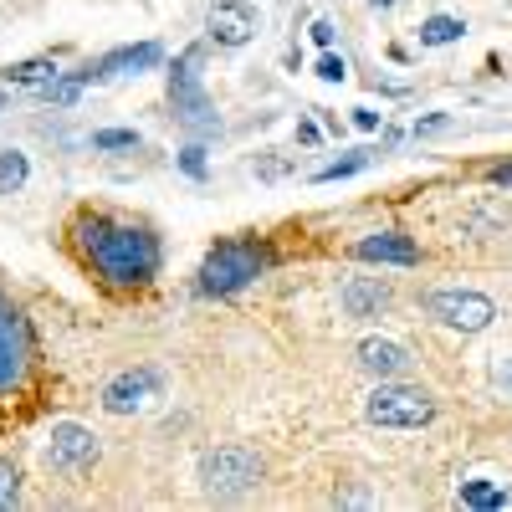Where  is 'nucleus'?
<instances>
[{
	"mask_svg": "<svg viewBox=\"0 0 512 512\" xmlns=\"http://www.w3.org/2000/svg\"><path fill=\"white\" fill-rule=\"evenodd\" d=\"M77 251L108 287H149L159 277V236L139 221H118V216H82L77 221Z\"/></svg>",
	"mask_w": 512,
	"mask_h": 512,
	"instance_id": "nucleus-1",
	"label": "nucleus"
},
{
	"mask_svg": "<svg viewBox=\"0 0 512 512\" xmlns=\"http://www.w3.org/2000/svg\"><path fill=\"white\" fill-rule=\"evenodd\" d=\"M36 379V338L31 323L21 318V308L0 292V415H11L16 405H26L21 395Z\"/></svg>",
	"mask_w": 512,
	"mask_h": 512,
	"instance_id": "nucleus-2",
	"label": "nucleus"
},
{
	"mask_svg": "<svg viewBox=\"0 0 512 512\" xmlns=\"http://www.w3.org/2000/svg\"><path fill=\"white\" fill-rule=\"evenodd\" d=\"M267 267H272V251H267V246H256V241H246V236L216 241V246H210V256L200 262V292L231 297V292H241L246 282L262 277Z\"/></svg>",
	"mask_w": 512,
	"mask_h": 512,
	"instance_id": "nucleus-3",
	"label": "nucleus"
},
{
	"mask_svg": "<svg viewBox=\"0 0 512 512\" xmlns=\"http://www.w3.org/2000/svg\"><path fill=\"white\" fill-rule=\"evenodd\" d=\"M364 415L379 431H420L431 425L436 415V400L420 390V384H379V390L364 400Z\"/></svg>",
	"mask_w": 512,
	"mask_h": 512,
	"instance_id": "nucleus-4",
	"label": "nucleus"
},
{
	"mask_svg": "<svg viewBox=\"0 0 512 512\" xmlns=\"http://www.w3.org/2000/svg\"><path fill=\"white\" fill-rule=\"evenodd\" d=\"M256 482H262V456H256L251 446H241V441L216 446V451L200 456V487L210 497H241Z\"/></svg>",
	"mask_w": 512,
	"mask_h": 512,
	"instance_id": "nucleus-5",
	"label": "nucleus"
},
{
	"mask_svg": "<svg viewBox=\"0 0 512 512\" xmlns=\"http://www.w3.org/2000/svg\"><path fill=\"white\" fill-rule=\"evenodd\" d=\"M195 67H200V47L180 52V62L169 67V103H175V118L190 128V134H216L221 118H216V108H210Z\"/></svg>",
	"mask_w": 512,
	"mask_h": 512,
	"instance_id": "nucleus-6",
	"label": "nucleus"
},
{
	"mask_svg": "<svg viewBox=\"0 0 512 512\" xmlns=\"http://www.w3.org/2000/svg\"><path fill=\"white\" fill-rule=\"evenodd\" d=\"M425 313L446 328H456V333H482L497 318V303L487 292H472V287H436L425 297Z\"/></svg>",
	"mask_w": 512,
	"mask_h": 512,
	"instance_id": "nucleus-7",
	"label": "nucleus"
},
{
	"mask_svg": "<svg viewBox=\"0 0 512 512\" xmlns=\"http://www.w3.org/2000/svg\"><path fill=\"white\" fill-rule=\"evenodd\" d=\"M103 456L98 436L88 431V425H77V420H57L52 425V436H47V472L57 477H82V472H93Z\"/></svg>",
	"mask_w": 512,
	"mask_h": 512,
	"instance_id": "nucleus-8",
	"label": "nucleus"
},
{
	"mask_svg": "<svg viewBox=\"0 0 512 512\" xmlns=\"http://www.w3.org/2000/svg\"><path fill=\"white\" fill-rule=\"evenodd\" d=\"M159 369H123L118 379H108L103 384V410L108 415H139V410H149L154 400H159Z\"/></svg>",
	"mask_w": 512,
	"mask_h": 512,
	"instance_id": "nucleus-9",
	"label": "nucleus"
},
{
	"mask_svg": "<svg viewBox=\"0 0 512 512\" xmlns=\"http://www.w3.org/2000/svg\"><path fill=\"white\" fill-rule=\"evenodd\" d=\"M205 31H210V41H221V47H246L256 36V6H246V0H216L205 16Z\"/></svg>",
	"mask_w": 512,
	"mask_h": 512,
	"instance_id": "nucleus-10",
	"label": "nucleus"
},
{
	"mask_svg": "<svg viewBox=\"0 0 512 512\" xmlns=\"http://www.w3.org/2000/svg\"><path fill=\"white\" fill-rule=\"evenodd\" d=\"M164 62V47L159 41H139V47H113L108 57H98L88 72H82V82H108V77H123V72H149Z\"/></svg>",
	"mask_w": 512,
	"mask_h": 512,
	"instance_id": "nucleus-11",
	"label": "nucleus"
},
{
	"mask_svg": "<svg viewBox=\"0 0 512 512\" xmlns=\"http://www.w3.org/2000/svg\"><path fill=\"white\" fill-rule=\"evenodd\" d=\"M354 256L359 262H379V267H415L420 262V246L400 231H374L364 241H354Z\"/></svg>",
	"mask_w": 512,
	"mask_h": 512,
	"instance_id": "nucleus-12",
	"label": "nucleus"
},
{
	"mask_svg": "<svg viewBox=\"0 0 512 512\" xmlns=\"http://www.w3.org/2000/svg\"><path fill=\"white\" fill-rule=\"evenodd\" d=\"M359 364L369 374H379V379H400L410 369V349L395 344V338H364V344H359Z\"/></svg>",
	"mask_w": 512,
	"mask_h": 512,
	"instance_id": "nucleus-13",
	"label": "nucleus"
},
{
	"mask_svg": "<svg viewBox=\"0 0 512 512\" xmlns=\"http://www.w3.org/2000/svg\"><path fill=\"white\" fill-rule=\"evenodd\" d=\"M384 308H390V287L379 277H349L344 282V313L349 318H379Z\"/></svg>",
	"mask_w": 512,
	"mask_h": 512,
	"instance_id": "nucleus-14",
	"label": "nucleus"
},
{
	"mask_svg": "<svg viewBox=\"0 0 512 512\" xmlns=\"http://www.w3.org/2000/svg\"><path fill=\"white\" fill-rule=\"evenodd\" d=\"M507 502H512V492H507V482H497V477L461 482V507H472V512H497V507H507Z\"/></svg>",
	"mask_w": 512,
	"mask_h": 512,
	"instance_id": "nucleus-15",
	"label": "nucleus"
},
{
	"mask_svg": "<svg viewBox=\"0 0 512 512\" xmlns=\"http://www.w3.org/2000/svg\"><path fill=\"white\" fill-rule=\"evenodd\" d=\"M52 77H57V57H31L16 67H0V82H11V88H41Z\"/></svg>",
	"mask_w": 512,
	"mask_h": 512,
	"instance_id": "nucleus-16",
	"label": "nucleus"
},
{
	"mask_svg": "<svg viewBox=\"0 0 512 512\" xmlns=\"http://www.w3.org/2000/svg\"><path fill=\"white\" fill-rule=\"evenodd\" d=\"M31 180V159L21 149H0V195H21Z\"/></svg>",
	"mask_w": 512,
	"mask_h": 512,
	"instance_id": "nucleus-17",
	"label": "nucleus"
},
{
	"mask_svg": "<svg viewBox=\"0 0 512 512\" xmlns=\"http://www.w3.org/2000/svg\"><path fill=\"white\" fill-rule=\"evenodd\" d=\"M466 26L461 16H425L420 21V47H451V41H461Z\"/></svg>",
	"mask_w": 512,
	"mask_h": 512,
	"instance_id": "nucleus-18",
	"label": "nucleus"
},
{
	"mask_svg": "<svg viewBox=\"0 0 512 512\" xmlns=\"http://www.w3.org/2000/svg\"><path fill=\"white\" fill-rule=\"evenodd\" d=\"M369 159H374L369 149H354V154H344V159H333V164H323V169H318L313 180H318V185H333V180H349V175H359V169H369Z\"/></svg>",
	"mask_w": 512,
	"mask_h": 512,
	"instance_id": "nucleus-19",
	"label": "nucleus"
},
{
	"mask_svg": "<svg viewBox=\"0 0 512 512\" xmlns=\"http://www.w3.org/2000/svg\"><path fill=\"white\" fill-rule=\"evenodd\" d=\"M82 88H88V82H82V72H72V77H52V82H41V98L57 103V108H72V103L82 98Z\"/></svg>",
	"mask_w": 512,
	"mask_h": 512,
	"instance_id": "nucleus-20",
	"label": "nucleus"
},
{
	"mask_svg": "<svg viewBox=\"0 0 512 512\" xmlns=\"http://www.w3.org/2000/svg\"><path fill=\"white\" fill-rule=\"evenodd\" d=\"M16 502H21V466L6 456V461H0V512L16 507Z\"/></svg>",
	"mask_w": 512,
	"mask_h": 512,
	"instance_id": "nucleus-21",
	"label": "nucleus"
},
{
	"mask_svg": "<svg viewBox=\"0 0 512 512\" xmlns=\"http://www.w3.org/2000/svg\"><path fill=\"white\" fill-rule=\"evenodd\" d=\"M93 149H139V134L134 128H98Z\"/></svg>",
	"mask_w": 512,
	"mask_h": 512,
	"instance_id": "nucleus-22",
	"label": "nucleus"
},
{
	"mask_svg": "<svg viewBox=\"0 0 512 512\" xmlns=\"http://www.w3.org/2000/svg\"><path fill=\"white\" fill-rule=\"evenodd\" d=\"M180 169H185V175L200 185V180L210 175V164H205V144H185V149H180Z\"/></svg>",
	"mask_w": 512,
	"mask_h": 512,
	"instance_id": "nucleus-23",
	"label": "nucleus"
},
{
	"mask_svg": "<svg viewBox=\"0 0 512 512\" xmlns=\"http://www.w3.org/2000/svg\"><path fill=\"white\" fill-rule=\"evenodd\" d=\"M318 77H323V82H344V77H349V62L338 57V52H323V57H318Z\"/></svg>",
	"mask_w": 512,
	"mask_h": 512,
	"instance_id": "nucleus-24",
	"label": "nucleus"
},
{
	"mask_svg": "<svg viewBox=\"0 0 512 512\" xmlns=\"http://www.w3.org/2000/svg\"><path fill=\"white\" fill-rule=\"evenodd\" d=\"M446 123H451L446 113H431V118H420V123H415V139H425V134H441Z\"/></svg>",
	"mask_w": 512,
	"mask_h": 512,
	"instance_id": "nucleus-25",
	"label": "nucleus"
},
{
	"mask_svg": "<svg viewBox=\"0 0 512 512\" xmlns=\"http://www.w3.org/2000/svg\"><path fill=\"white\" fill-rule=\"evenodd\" d=\"M354 128H364V134H374V128H379V113H374V108H354Z\"/></svg>",
	"mask_w": 512,
	"mask_h": 512,
	"instance_id": "nucleus-26",
	"label": "nucleus"
},
{
	"mask_svg": "<svg viewBox=\"0 0 512 512\" xmlns=\"http://www.w3.org/2000/svg\"><path fill=\"white\" fill-rule=\"evenodd\" d=\"M333 21H313V41H318V47H333Z\"/></svg>",
	"mask_w": 512,
	"mask_h": 512,
	"instance_id": "nucleus-27",
	"label": "nucleus"
},
{
	"mask_svg": "<svg viewBox=\"0 0 512 512\" xmlns=\"http://www.w3.org/2000/svg\"><path fill=\"white\" fill-rule=\"evenodd\" d=\"M297 139H303V144H318V123L303 118V123H297Z\"/></svg>",
	"mask_w": 512,
	"mask_h": 512,
	"instance_id": "nucleus-28",
	"label": "nucleus"
},
{
	"mask_svg": "<svg viewBox=\"0 0 512 512\" xmlns=\"http://www.w3.org/2000/svg\"><path fill=\"white\" fill-rule=\"evenodd\" d=\"M487 180H492V185H512V164H497V169H492Z\"/></svg>",
	"mask_w": 512,
	"mask_h": 512,
	"instance_id": "nucleus-29",
	"label": "nucleus"
},
{
	"mask_svg": "<svg viewBox=\"0 0 512 512\" xmlns=\"http://www.w3.org/2000/svg\"><path fill=\"white\" fill-rule=\"evenodd\" d=\"M11 108V93H6V82H0V113H6Z\"/></svg>",
	"mask_w": 512,
	"mask_h": 512,
	"instance_id": "nucleus-30",
	"label": "nucleus"
},
{
	"mask_svg": "<svg viewBox=\"0 0 512 512\" xmlns=\"http://www.w3.org/2000/svg\"><path fill=\"white\" fill-rule=\"evenodd\" d=\"M369 6H374V11H390V6H395V0H369Z\"/></svg>",
	"mask_w": 512,
	"mask_h": 512,
	"instance_id": "nucleus-31",
	"label": "nucleus"
},
{
	"mask_svg": "<svg viewBox=\"0 0 512 512\" xmlns=\"http://www.w3.org/2000/svg\"><path fill=\"white\" fill-rule=\"evenodd\" d=\"M502 379H507V390H512V364H507V369H502Z\"/></svg>",
	"mask_w": 512,
	"mask_h": 512,
	"instance_id": "nucleus-32",
	"label": "nucleus"
}]
</instances>
